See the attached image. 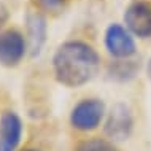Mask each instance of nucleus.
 Returning a JSON list of instances; mask_svg holds the SVG:
<instances>
[{
	"instance_id": "nucleus-1",
	"label": "nucleus",
	"mask_w": 151,
	"mask_h": 151,
	"mask_svg": "<svg viewBox=\"0 0 151 151\" xmlns=\"http://www.w3.org/2000/svg\"><path fill=\"white\" fill-rule=\"evenodd\" d=\"M100 56L86 42L68 40L52 56V73L62 86L80 88L99 73Z\"/></svg>"
},
{
	"instance_id": "nucleus-2",
	"label": "nucleus",
	"mask_w": 151,
	"mask_h": 151,
	"mask_svg": "<svg viewBox=\"0 0 151 151\" xmlns=\"http://www.w3.org/2000/svg\"><path fill=\"white\" fill-rule=\"evenodd\" d=\"M107 110L105 104L97 97H86L78 100L70 110V126L80 132H92L104 124Z\"/></svg>"
},
{
	"instance_id": "nucleus-3",
	"label": "nucleus",
	"mask_w": 151,
	"mask_h": 151,
	"mask_svg": "<svg viewBox=\"0 0 151 151\" xmlns=\"http://www.w3.org/2000/svg\"><path fill=\"white\" fill-rule=\"evenodd\" d=\"M134 113L126 104H115L105 116L104 121V132L108 140L124 142L132 135L134 132Z\"/></svg>"
},
{
	"instance_id": "nucleus-4",
	"label": "nucleus",
	"mask_w": 151,
	"mask_h": 151,
	"mask_svg": "<svg viewBox=\"0 0 151 151\" xmlns=\"http://www.w3.org/2000/svg\"><path fill=\"white\" fill-rule=\"evenodd\" d=\"M27 52V40L19 30L6 29L0 32V65L8 68L16 67L22 62Z\"/></svg>"
},
{
	"instance_id": "nucleus-5",
	"label": "nucleus",
	"mask_w": 151,
	"mask_h": 151,
	"mask_svg": "<svg viewBox=\"0 0 151 151\" xmlns=\"http://www.w3.org/2000/svg\"><path fill=\"white\" fill-rule=\"evenodd\" d=\"M104 43L108 54L115 59H130L137 51L134 35L121 24H110L105 30Z\"/></svg>"
},
{
	"instance_id": "nucleus-6",
	"label": "nucleus",
	"mask_w": 151,
	"mask_h": 151,
	"mask_svg": "<svg viewBox=\"0 0 151 151\" xmlns=\"http://www.w3.org/2000/svg\"><path fill=\"white\" fill-rule=\"evenodd\" d=\"M124 24L134 37L151 38V3L145 0H135L126 8Z\"/></svg>"
},
{
	"instance_id": "nucleus-7",
	"label": "nucleus",
	"mask_w": 151,
	"mask_h": 151,
	"mask_svg": "<svg viewBox=\"0 0 151 151\" xmlns=\"http://www.w3.org/2000/svg\"><path fill=\"white\" fill-rule=\"evenodd\" d=\"M22 119L13 110L0 115V151H18L22 140Z\"/></svg>"
},
{
	"instance_id": "nucleus-8",
	"label": "nucleus",
	"mask_w": 151,
	"mask_h": 151,
	"mask_svg": "<svg viewBox=\"0 0 151 151\" xmlns=\"http://www.w3.org/2000/svg\"><path fill=\"white\" fill-rule=\"evenodd\" d=\"M26 27H27V48H29L30 58H37L43 51L48 37V22L46 18L38 13L32 11L26 16Z\"/></svg>"
},
{
	"instance_id": "nucleus-9",
	"label": "nucleus",
	"mask_w": 151,
	"mask_h": 151,
	"mask_svg": "<svg viewBox=\"0 0 151 151\" xmlns=\"http://www.w3.org/2000/svg\"><path fill=\"white\" fill-rule=\"evenodd\" d=\"M138 65L129 59H116L108 67V75L111 80L116 81H129L135 76Z\"/></svg>"
},
{
	"instance_id": "nucleus-10",
	"label": "nucleus",
	"mask_w": 151,
	"mask_h": 151,
	"mask_svg": "<svg viewBox=\"0 0 151 151\" xmlns=\"http://www.w3.org/2000/svg\"><path fill=\"white\" fill-rule=\"evenodd\" d=\"M75 151H119V150L108 138L92 137V138H86V140L80 142L76 145Z\"/></svg>"
},
{
	"instance_id": "nucleus-11",
	"label": "nucleus",
	"mask_w": 151,
	"mask_h": 151,
	"mask_svg": "<svg viewBox=\"0 0 151 151\" xmlns=\"http://www.w3.org/2000/svg\"><path fill=\"white\" fill-rule=\"evenodd\" d=\"M35 2L38 3L40 8H43L46 11H58L59 8L64 6V3L67 0H35Z\"/></svg>"
},
{
	"instance_id": "nucleus-12",
	"label": "nucleus",
	"mask_w": 151,
	"mask_h": 151,
	"mask_svg": "<svg viewBox=\"0 0 151 151\" xmlns=\"http://www.w3.org/2000/svg\"><path fill=\"white\" fill-rule=\"evenodd\" d=\"M8 8L3 5L2 2H0V29H2L3 26L6 24V21H8Z\"/></svg>"
},
{
	"instance_id": "nucleus-13",
	"label": "nucleus",
	"mask_w": 151,
	"mask_h": 151,
	"mask_svg": "<svg viewBox=\"0 0 151 151\" xmlns=\"http://www.w3.org/2000/svg\"><path fill=\"white\" fill-rule=\"evenodd\" d=\"M146 75H148V78L151 80V58L148 60V64H146Z\"/></svg>"
},
{
	"instance_id": "nucleus-14",
	"label": "nucleus",
	"mask_w": 151,
	"mask_h": 151,
	"mask_svg": "<svg viewBox=\"0 0 151 151\" xmlns=\"http://www.w3.org/2000/svg\"><path fill=\"white\" fill-rule=\"evenodd\" d=\"M24 151H42V150H37V148H27V150H24Z\"/></svg>"
}]
</instances>
